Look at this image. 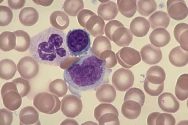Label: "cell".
Instances as JSON below:
<instances>
[{
	"label": "cell",
	"instance_id": "ac0fdd59",
	"mask_svg": "<svg viewBox=\"0 0 188 125\" xmlns=\"http://www.w3.org/2000/svg\"><path fill=\"white\" fill-rule=\"evenodd\" d=\"M141 106L138 102L132 100L125 101L121 107V112L127 118L133 120L137 118L140 115Z\"/></svg>",
	"mask_w": 188,
	"mask_h": 125
},
{
	"label": "cell",
	"instance_id": "ffe728a7",
	"mask_svg": "<svg viewBox=\"0 0 188 125\" xmlns=\"http://www.w3.org/2000/svg\"><path fill=\"white\" fill-rule=\"evenodd\" d=\"M170 18L168 14L162 11L155 12L149 18L151 28L152 29L157 28H166L170 23Z\"/></svg>",
	"mask_w": 188,
	"mask_h": 125
},
{
	"label": "cell",
	"instance_id": "7a4b0ae2",
	"mask_svg": "<svg viewBox=\"0 0 188 125\" xmlns=\"http://www.w3.org/2000/svg\"><path fill=\"white\" fill-rule=\"evenodd\" d=\"M66 36L63 31L52 27L44 29L31 38V55L41 64L59 66L70 56Z\"/></svg>",
	"mask_w": 188,
	"mask_h": 125
},
{
	"label": "cell",
	"instance_id": "277c9868",
	"mask_svg": "<svg viewBox=\"0 0 188 125\" xmlns=\"http://www.w3.org/2000/svg\"><path fill=\"white\" fill-rule=\"evenodd\" d=\"M33 103L39 112L49 115L57 112L61 106V102L57 96L46 92L36 94L34 98Z\"/></svg>",
	"mask_w": 188,
	"mask_h": 125
},
{
	"label": "cell",
	"instance_id": "f546056e",
	"mask_svg": "<svg viewBox=\"0 0 188 125\" xmlns=\"http://www.w3.org/2000/svg\"><path fill=\"white\" fill-rule=\"evenodd\" d=\"M107 112H112L118 116L119 115L117 109L112 105L108 103H101L94 109L95 118L98 121L102 114Z\"/></svg>",
	"mask_w": 188,
	"mask_h": 125
},
{
	"label": "cell",
	"instance_id": "4fadbf2b",
	"mask_svg": "<svg viewBox=\"0 0 188 125\" xmlns=\"http://www.w3.org/2000/svg\"><path fill=\"white\" fill-rule=\"evenodd\" d=\"M96 97L101 102L111 103L116 97V91L114 87L108 83L101 85L97 89Z\"/></svg>",
	"mask_w": 188,
	"mask_h": 125
},
{
	"label": "cell",
	"instance_id": "9c48e42d",
	"mask_svg": "<svg viewBox=\"0 0 188 125\" xmlns=\"http://www.w3.org/2000/svg\"><path fill=\"white\" fill-rule=\"evenodd\" d=\"M167 9L170 16L177 21L183 20L188 15V8L185 1L182 0H168Z\"/></svg>",
	"mask_w": 188,
	"mask_h": 125
},
{
	"label": "cell",
	"instance_id": "3957f363",
	"mask_svg": "<svg viewBox=\"0 0 188 125\" xmlns=\"http://www.w3.org/2000/svg\"><path fill=\"white\" fill-rule=\"evenodd\" d=\"M66 43L70 56L80 57L85 55L91 48L90 34L85 29L70 30L66 36Z\"/></svg>",
	"mask_w": 188,
	"mask_h": 125
},
{
	"label": "cell",
	"instance_id": "d6986e66",
	"mask_svg": "<svg viewBox=\"0 0 188 125\" xmlns=\"http://www.w3.org/2000/svg\"><path fill=\"white\" fill-rule=\"evenodd\" d=\"M20 22L24 26H33L38 21L39 14L36 9L32 7H26L23 8L18 15Z\"/></svg>",
	"mask_w": 188,
	"mask_h": 125
},
{
	"label": "cell",
	"instance_id": "83f0119b",
	"mask_svg": "<svg viewBox=\"0 0 188 125\" xmlns=\"http://www.w3.org/2000/svg\"><path fill=\"white\" fill-rule=\"evenodd\" d=\"M138 11L142 16H148L156 11L157 4L154 0H139L137 3Z\"/></svg>",
	"mask_w": 188,
	"mask_h": 125
},
{
	"label": "cell",
	"instance_id": "7402d4cb",
	"mask_svg": "<svg viewBox=\"0 0 188 125\" xmlns=\"http://www.w3.org/2000/svg\"><path fill=\"white\" fill-rule=\"evenodd\" d=\"M188 24H178L174 28V34L175 39L182 49L188 52Z\"/></svg>",
	"mask_w": 188,
	"mask_h": 125
},
{
	"label": "cell",
	"instance_id": "ab89813d",
	"mask_svg": "<svg viewBox=\"0 0 188 125\" xmlns=\"http://www.w3.org/2000/svg\"><path fill=\"white\" fill-rule=\"evenodd\" d=\"M160 113L158 112H154L149 115L147 119V123L148 125H156V120L158 116Z\"/></svg>",
	"mask_w": 188,
	"mask_h": 125
},
{
	"label": "cell",
	"instance_id": "44dd1931",
	"mask_svg": "<svg viewBox=\"0 0 188 125\" xmlns=\"http://www.w3.org/2000/svg\"><path fill=\"white\" fill-rule=\"evenodd\" d=\"M166 78L164 70L161 67L155 65L150 67L146 72V78L150 83L160 85L164 83Z\"/></svg>",
	"mask_w": 188,
	"mask_h": 125
},
{
	"label": "cell",
	"instance_id": "2e32d148",
	"mask_svg": "<svg viewBox=\"0 0 188 125\" xmlns=\"http://www.w3.org/2000/svg\"><path fill=\"white\" fill-rule=\"evenodd\" d=\"M19 119L20 125L37 124L39 122V114L33 107L27 106L20 111Z\"/></svg>",
	"mask_w": 188,
	"mask_h": 125
},
{
	"label": "cell",
	"instance_id": "8d00e7d4",
	"mask_svg": "<svg viewBox=\"0 0 188 125\" xmlns=\"http://www.w3.org/2000/svg\"><path fill=\"white\" fill-rule=\"evenodd\" d=\"M0 125H10L13 119V113L9 110L4 108L0 109Z\"/></svg>",
	"mask_w": 188,
	"mask_h": 125
},
{
	"label": "cell",
	"instance_id": "52a82bcc",
	"mask_svg": "<svg viewBox=\"0 0 188 125\" xmlns=\"http://www.w3.org/2000/svg\"><path fill=\"white\" fill-rule=\"evenodd\" d=\"M134 80V76L129 69L121 68L113 74L112 79V84L118 91H126L133 86Z\"/></svg>",
	"mask_w": 188,
	"mask_h": 125
},
{
	"label": "cell",
	"instance_id": "836d02e7",
	"mask_svg": "<svg viewBox=\"0 0 188 125\" xmlns=\"http://www.w3.org/2000/svg\"><path fill=\"white\" fill-rule=\"evenodd\" d=\"M13 16V12L9 7L3 5L0 6L1 26H5L9 24L12 20Z\"/></svg>",
	"mask_w": 188,
	"mask_h": 125
},
{
	"label": "cell",
	"instance_id": "f35d334b",
	"mask_svg": "<svg viewBox=\"0 0 188 125\" xmlns=\"http://www.w3.org/2000/svg\"><path fill=\"white\" fill-rule=\"evenodd\" d=\"M26 0H8V6L13 9L17 10L20 9L24 5Z\"/></svg>",
	"mask_w": 188,
	"mask_h": 125
},
{
	"label": "cell",
	"instance_id": "cb8c5ba5",
	"mask_svg": "<svg viewBox=\"0 0 188 125\" xmlns=\"http://www.w3.org/2000/svg\"><path fill=\"white\" fill-rule=\"evenodd\" d=\"M188 75L185 73L178 78L175 88V94L180 100L183 101L188 97Z\"/></svg>",
	"mask_w": 188,
	"mask_h": 125
},
{
	"label": "cell",
	"instance_id": "8fae6325",
	"mask_svg": "<svg viewBox=\"0 0 188 125\" xmlns=\"http://www.w3.org/2000/svg\"><path fill=\"white\" fill-rule=\"evenodd\" d=\"M158 103L159 108L163 111L174 113L180 108V104L176 98L171 93L164 92L158 98Z\"/></svg>",
	"mask_w": 188,
	"mask_h": 125
},
{
	"label": "cell",
	"instance_id": "ba28073f",
	"mask_svg": "<svg viewBox=\"0 0 188 125\" xmlns=\"http://www.w3.org/2000/svg\"><path fill=\"white\" fill-rule=\"evenodd\" d=\"M17 70L20 76L26 79H31L38 73V62L33 57L26 56L21 58L17 65Z\"/></svg>",
	"mask_w": 188,
	"mask_h": 125
},
{
	"label": "cell",
	"instance_id": "1f68e13d",
	"mask_svg": "<svg viewBox=\"0 0 188 125\" xmlns=\"http://www.w3.org/2000/svg\"><path fill=\"white\" fill-rule=\"evenodd\" d=\"M16 86L18 92L22 98L26 96L30 90V86L29 81L21 77H18L12 80Z\"/></svg>",
	"mask_w": 188,
	"mask_h": 125
},
{
	"label": "cell",
	"instance_id": "5bb4252c",
	"mask_svg": "<svg viewBox=\"0 0 188 125\" xmlns=\"http://www.w3.org/2000/svg\"><path fill=\"white\" fill-rule=\"evenodd\" d=\"M130 27L131 32L135 36L142 37L147 34L150 29V24L146 18L138 16L132 20Z\"/></svg>",
	"mask_w": 188,
	"mask_h": 125
},
{
	"label": "cell",
	"instance_id": "8992f818",
	"mask_svg": "<svg viewBox=\"0 0 188 125\" xmlns=\"http://www.w3.org/2000/svg\"><path fill=\"white\" fill-rule=\"evenodd\" d=\"M61 110L66 117L75 118L81 113L82 102L77 95L69 94L65 96L61 102Z\"/></svg>",
	"mask_w": 188,
	"mask_h": 125
},
{
	"label": "cell",
	"instance_id": "484cf974",
	"mask_svg": "<svg viewBox=\"0 0 188 125\" xmlns=\"http://www.w3.org/2000/svg\"><path fill=\"white\" fill-rule=\"evenodd\" d=\"M16 37L13 32L4 31L0 35V49L8 52L14 49L16 46Z\"/></svg>",
	"mask_w": 188,
	"mask_h": 125
},
{
	"label": "cell",
	"instance_id": "e575fe53",
	"mask_svg": "<svg viewBox=\"0 0 188 125\" xmlns=\"http://www.w3.org/2000/svg\"><path fill=\"white\" fill-rule=\"evenodd\" d=\"M118 116L112 112H107L102 114L98 121L99 125H119Z\"/></svg>",
	"mask_w": 188,
	"mask_h": 125
},
{
	"label": "cell",
	"instance_id": "d4e9b609",
	"mask_svg": "<svg viewBox=\"0 0 188 125\" xmlns=\"http://www.w3.org/2000/svg\"><path fill=\"white\" fill-rule=\"evenodd\" d=\"M13 32L16 37V46L14 49L21 52L26 51L29 48L31 42L29 34L22 30H18Z\"/></svg>",
	"mask_w": 188,
	"mask_h": 125
},
{
	"label": "cell",
	"instance_id": "6da1fadb",
	"mask_svg": "<svg viewBox=\"0 0 188 125\" xmlns=\"http://www.w3.org/2000/svg\"><path fill=\"white\" fill-rule=\"evenodd\" d=\"M106 62L91 52L79 57L64 71L70 92L81 98L82 92L96 91L102 84L109 83L112 70L106 67Z\"/></svg>",
	"mask_w": 188,
	"mask_h": 125
},
{
	"label": "cell",
	"instance_id": "30bf717a",
	"mask_svg": "<svg viewBox=\"0 0 188 125\" xmlns=\"http://www.w3.org/2000/svg\"><path fill=\"white\" fill-rule=\"evenodd\" d=\"M140 53L143 61L149 65L158 63L162 58L160 49L150 44L144 46L140 51Z\"/></svg>",
	"mask_w": 188,
	"mask_h": 125
},
{
	"label": "cell",
	"instance_id": "7c38bea8",
	"mask_svg": "<svg viewBox=\"0 0 188 125\" xmlns=\"http://www.w3.org/2000/svg\"><path fill=\"white\" fill-rule=\"evenodd\" d=\"M123 50L121 55L122 61L120 62V64L123 67L130 68L141 61L139 52L135 49L127 47Z\"/></svg>",
	"mask_w": 188,
	"mask_h": 125
},
{
	"label": "cell",
	"instance_id": "74e56055",
	"mask_svg": "<svg viewBox=\"0 0 188 125\" xmlns=\"http://www.w3.org/2000/svg\"><path fill=\"white\" fill-rule=\"evenodd\" d=\"M137 1L130 0L126 1L124 3V14L128 18L133 17L137 11Z\"/></svg>",
	"mask_w": 188,
	"mask_h": 125
},
{
	"label": "cell",
	"instance_id": "603a6c76",
	"mask_svg": "<svg viewBox=\"0 0 188 125\" xmlns=\"http://www.w3.org/2000/svg\"><path fill=\"white\" fill-rule=\"evenodd\" d=\"M17 71L16 65L12 60L8 59L2 60L0 62V77L3 79H12Z\"/></svg>",
	"mask_w": 188,
	"mask_h": 125
},
{
	"label": "cell",
	"instance_id": "9a60e30c",
	"mask_svg": "<svg viewBox=\"0 0 188 125\" xmlns=\"http://www.w3.org/2000/svg\"><path fill=\"white\" fill-rule=\"evenodd\" d=\"M169 32L164 28H158L151 33L149 39L151 43L158 48L164 47L168 44L170 40Z\"/></svg>",
	"mask_w": 188,
	"mask_h": 125
},
{
	"label": "cell",
	"instance_id": "4316f807",
	"mask_svg": "<svg viewBox=\"0 0 188 125\" xmlns=\"http://www.w3.org/2000/svg\"><path fill=\"white\" fill-rule=\"evenodd\" d=\"M49 89L51 93L60 98L66 95L68 91V86L64 80L58 78L50 82Z\"/></svg>",
	"mask_w": 188,
	"mask_h": 125
},
{
	"label": "cell",
	"instance_id": "d6a6232c",
	"mask_svg": "<svg viewBox=\"0 0 188 125\" xmlns=\"http://www.w3.org/2000/svg\"><path fill=\"white\" fill-rule=\"evenodd\" d=\"M64 14L63 12L59 11H54L50 14V21L53 28L60 30L65 29L62 23Z\"/></svg>",
	"mask_w": 188,
	"mask_h": 125
},
{
	"label": "cell",
	"instance_id": "4dcf8cb0",
	"mask_svg": "<svg viewBox=\"0 0 188 125\" xmlns=\"http://www.w3.org/2000/svg\"><path fill=\"white\" fill-rule=\"evenodd\" d=\"M164 83L160 85L154 84L149 82L145 78L144 83V88L146 92L152 96H159L163 91Z\"/></svg>",
	"mask_w": 188,
	"mask_h": 125
},
{
	"label": "cell",
	"instance_id": "e0dca14e",
	"mask_svg": "<svg viewBox=\"0 0 188 125\" xmlns=\"http://www.w3.org/2000/svg\"><path fill=\"white\" fill-rule=\"evenodd\" d=\"M188 56V52L183 50L180 46H178L172 49L170 52L169 60L173 65L181 67L187 64Z\"/></svg>",
	"mask_w": 188,
	"mask_h": 125
},
{
	"label": "cell",
	"instance_id": "d590c367",
	"mask_svg": "<svg viewBox=\"0 0 188 125\" xmlns=\"http://www.w3.org/2000/svg\"><path fill=\"white\" fill-rule=\"evenodd\" d=\"M176 120L171 114L167 113H160L156 120V125H175Z\"/></svg>",
	"mask_w": 188,
	"mask_h": 125
},
{
	"label": "cell",
	"instance_id": "f1b7e54d",
	"mask_svg": "<svg viewBox=\"0 0 188 125\" xmlns=\"http://www.w3.org/2000/svg\"><path fill=\"white\" fill-rule=\"evenodd\" d=\"M145 96L144 93L141 89L137 88H133L128 90L126 93L124 101L132 100L139 103L142 107L145 102Z\"/></svg>",
	"mask_w": 188,
	"mask_h": 125
},
{
	"label": "cell",
	"instance_id": "5b68a950",
	"mask_svg": "<svg viewBox=\"0 0 188 125\" xmlns=\"http://www.w3.org/2000/svg\"><path fill=\"white\" fill-rule=\"evenodd\" d=\"M1 94L3 104L8 109L14 111L21 106L22 97L16 85L12 82H7L2 86Z\"/></svg>",
	"mask_w": 188,
	"mask_h": 125
}]
</instances>
